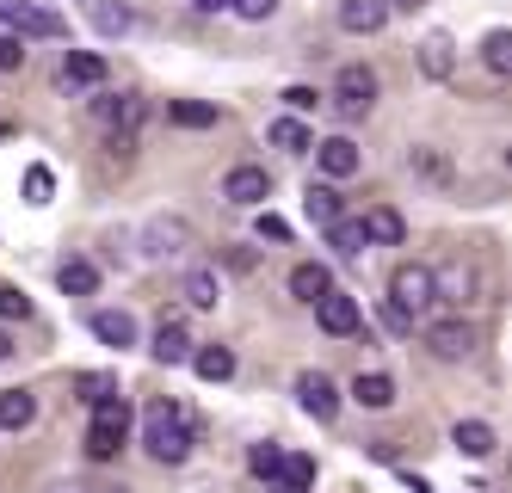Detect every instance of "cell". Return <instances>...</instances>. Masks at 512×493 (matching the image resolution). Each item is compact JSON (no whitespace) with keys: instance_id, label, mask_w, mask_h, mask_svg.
<instances>
[{"instance_id":"obj_1","label":"cell","mask_w":512,"mask_h":493,"mask_svg":"<svg viewBox=\"0 0 512 493\" xmlns=\"http://www.w3.org/2000/svg\"><path fill=\"white\" fill-rule=\"evenodd\" d=\"M142 444H149L155 463H186L192 457V420L179 413V401H149V413H142Z\"/></svg>"},{"instance_id":"obj_2","label":"cell","mask_w":512,"mask_h":493,"mask_svg":"<svg viewBox=\"0 0 512 493\" xmlns=\"http://www.w3.org/2000/svg\"><path fill=\"white\" fill-rule=\"evenodd\" d=\"M124 438H130V407H124V395L99 401L93 407V426H87V457L93 463H112L118 450H124Z\"/></svg>"},{"instance_id":"obj_3","label":"cell","mask_w":512,"mask_h":493,"mask_svg":"<svg viewBox=\"0 0 512 493\" xmlns=\"http://www.w3.org/2000/svg\"><path fill=\"white\" fill-rule=\"evenodd\" d=\"M383 302H395V309L408 315V321L426 315L432 302H438V296H432V265H414V259H408V265H395V278H389V296H383Z\"/></svg>"},{"instance_id":"obj_4","label":"cell","mask_w":512,"mask_h":493,"mask_svg":"<svg viewBox=\"0 0 512 493\" xmlns=\"http://www.w3.org/2000/svg\"><path fill=\"white\" fill-rule=\"evenodd\" d=\"M0 25H7L19 44H25V37H62L68 31V19L38 7V0H0Z\"/></svg>"},{"instance_id":"obj_5","label":"cell","mask_w":512,"mask_h":493,"mask_svg":"<svg viewBox=\"0 0 512 493\" xmlns=\"http://www.w3.org/2000/svg\"><path fill=\"white\" fill-rule=\"evenodd\" d=\"M371 105H377V68L346 62V68L334 74V111H346V118H364Z\"/></svg>"},{"instance_id":"obj_6","label":"cell","mask_w":512,"mask_h":493,"mask_svg":"<svg viewBox=\"0 0 512 493\" xmlns=\"http://www.w3.org/2000/svg\"><path fill=\"white\" fill-rule=\"evenodd\" d=\"M426 346H432L438 358H451V364H457V358H469L475 346H482V333H475V321L457 315V321H432V327H426Z\"/></svg>"},{"instance_id":"obj_7","label":"cell","mask_w":512,"mask_h":493,"mask_svg":"<svg viewBox=\"0 0 512 493\" xmlns=\"http://www.w3.org/2000/svg\"><path fill=\"white\" fill-rule=\"evenodd\" d=\"M105 74H112V68H105L99 50H68L62 68H56V87H62V93H81V87H99Z\"/></svg>"},{"instance_id":"obj_8","label":"cell","mask_w":512,"mask_h":493,"mask_svg":"<svg viewBox=\"0 0 512 493\" xmlns=\"http://www.w3.org/2000/svg\"><path fill=\"white\" fill-rule=\"evenodd\" d=\"M297 401H303L309 420H334V413H340V389H334V376L303 370V376H297Z\"/></svg>"},{"instance_id":"obj_9","label":"cell","mask_w":512,"mask_h":493,"mask_svg":"<svg viewBox=\"0 0 512 493\" xmlns=\"http://www.w3.org/2000/svg\"><path fill=\"white\" fill-rule=\"evenodd\" d=\"M223 198H229V204H241V210H260V204L272 198L266 167H235V173L223 179Z\"/></svg>"},{"instance_id":"obj_10","label":"cell","mask_w":512,"mask_h":493,"mask_svg":"<svg viewBox=\"0 0 512 493\" xmlns=\"http://www.w3.org/2000/svg\"><path fill=\"white\" fill-rule=\"evenodd\" d=\"M315 321L334 333V339H346V333H358V302H352L346 290H327V296L315 302Z\"/></svg>"},{"instance_id":"obj_11","label":"cell","mask_w":512,"mask_h":493,"mask_svg":"<svg viewBox=\"0 0 512 493\" xmlns=\"http://www.w3.org/2000/svg\"><path fill=\"white\" fill-rule=\"evenodd\" d=\"M315 161H321L327 179H352L358 173V142L352 136H327V142H315Z\"/></svg>"},{"instance_id":"obj_12","label":"cell","mask_w":512,"mask_h":493,"mask_svg":"<svg viewBox=\"0 0 512 493\" xmlns=\"http://www.w3.org/2000/svg\"><path fill=\"white\" fill-rule=\"evenodd\" d=\"M155 364H186L192 358V333H186V321H179V315H167L161 327H155Z\"/></svg>"},{"instance_id":"obj_13","label":"cell","mask_w":512,"mask_h":493,"mask_svg":"<svg viewBox=\"0 0 512 493\" xmlns=\"http://www.w3.org/2000/svg\"><path fill=\"white\" fill-rule=\"evenodd\" d=\"M87 327H93L99 346H118V352H124V346H136V315H130V309H99Z\"/></svg>"},{"instance_id":"obj_14","label":"cell","mask_w":512,"mask_h":493,"mask_svg":"<svg viewBox=\"0 0 512 493\" xmlns=\"http://www.w3.org/2000/svg\"><path fill=\"white\" fill-rule=\"evenodd\" d=\"M420 68L432 74V81H451V68H457V44H451V31H426V37H420Z\"/></svg>"},{"instance_id":"obj_15","label":"cell","mask_w":512,"mask_h":493,"mask_svg":"<svg viewBox=\"0 0 512 493\" xmlns=\"http://www.w3.org/2000/svg\"><path fill=\"white\" fill-rule=\"evenodd\" d=\"M383 19H389L383 0H340V31H352V37L383 31Z\"/></svg>"},{"instance_id":"obj_16","label":"cell","mask_w":512,"mask_h":493,"mask_svg":"<svg viewBox=\"0 0 512 493\" xmlns=\"http://www.w3.org/2000/svg\"><path fill=\"white\" fill-rule=\"evenodd\" d=\"M358 222H364V241H377V247H401V241H408V222H401V216H395L389 204L364 210Z\"/></svg>"},{"instance_id":"obj_17","label":"cell","mask_w":512,"mask_h":493,"mask_svg":"<svg viewBox=\"0 0 512 493\" xmlns=\"http://www.w3.org/2000/svg\"><path fill=\"white\" fill-rule=\"evenodd\" d=\"M327 290H334V272H327V265H315V259H303L297 272H290V296L309 302V309H315V302H321Z\"/></svg>"},{"instance_id":"obj_18","label":"cell","mask_w":512,"mask_h":493,"mask_svg":"<svg viewBox=\"0 0 512 493\" xmlns=\"http://www.w3.org/2000/svg\"><path fill=\"white\" fill-rule=\"evenodd\" d=\"M352 401L371 407V413H383V407H395V383H389L383 370H358L352 376Z\"/></svg>"},{"instance_id":"obj_19","label":"cell","mask_w":512,"mask_h":493,"mask_svg":"<svg viewBox=\"0 0 512 493\" xmlns=\"http://www.w3.org/2000/svg\"><path fill=\"white\" fill-rule=\"evenodd\" d=\"M451 444L463 450V457L482 463V457H494V444H500V438H494V426H488V420H457V426H451Z\"/></svg>"},{"instance_id":"obj_20","label":"cell","mask_w":512,"mask_h":493,"mask_svg":"<svg viewBox=\"0 0 512 493\" xmlns=\"http://www.w3.org/2000/svg\"><path fill=\"white\" fill-rule=\"evenodd\" d=\"M38 420V395L31 389H0V432H25Z\"/></svg>"},{"instance_id":"obj_21","label":"cell","mask_w":512,"mask_h":493,"mask_svg":"<svg viewBox=\"0 0 512 493\" xmlns=\"http://www.w3.org/2000/svg\"><path fill=\"white\" fill-rule=\"evenodd\" d=\"M432 296H445V302H475V272L457 259L445 265V272H432Z\"/></svg>"},{"instance_id":"obj_22","label":"cell","mask_w":512,"mask_h":493,"mask_svg":"<svg viewBox=\"0 0 512 493\" xmlns=\"http://www.w3.org/2000/svg\"><path fill=\"white\" fill-rule=\"evenodd\" d=\"M186 364L204 376V383H229V376H235V352H229V346H198Z\"/></svg>"},{"instance_id":"obj_23","label":"cell","mask_w":512,"mask_h":493,"mask_svg":"<svg viewBox=\"0 0 512 493\" xmlns=\"http://www.w3.org/2000/svg\"><path fill=\"white\" fill-rule=\"evenodd\" d=\"M56 284H62L68 296H93V290H99V265H93V259H62V265H56Z\"/></svg>"},{"instance_id":"obj_24","label":"cell","mask_w":512,"mask_h":493,"mask_svg":"<svg viewBox=\"0 0 512 493\" xmlns=\"http://www.w3.org/2000/svg\"><path fill=\"white\" fill-rule=\"evenodd\" d=\"M303 216L315 222V229L340 222V192H334V185H309V192H303Z\"/></svg>"},{"instance_id":"obj_25","label":"cell","mask_w":512,"mask_h":493,"mask_svg":"<svg viewBox=\"0 0 512 493\" xmlns=\"http://www.w3.org/2000/svg\"><path fill=\"white\" fill-rule=\"evenodd\" d=\"M167 118H173L179 130H210V124H216V105H204V99H173Z\"/></svg>"},{"instance_id":"obj_26","label":"cell","mask_w":512,"mask_h":493,"mask_svg":"<svg viewBox=\"0 0 512 493\" xmlns=\"http://www.w3.org/2000/svg\"><path fill=\"white\" fill-rule=\"evenodd\" d=\"M327 241H334L340 259H358L364 247H371V241H364V222H346V216H340V222H327Z\"/></svg>"},{"instance_id":"obj_27","label":"cell","mask_w":512,"mask_h":493,"mask_svg":"<svg viewBox=\"0 0 512 493\" xmlns=\"http://www.w3.org/2000/svg\"><path fill=\"white\" fill-rule=\"evenodd\" d=\"M186 302H192V309H216V302H223V284H216L210 265H198V272L186 278Z\"/></svg>"},{"instance_id":"obj_28","label":"cell","mask_w":512,"mask_h":493,"mask_svg":"<svg viewBox=\"0 0 512 493\" xmlns=\"http://www.w3.org/2000/svg\"><path fill=\"white\" fill-rule=\"evenodd\" d=\"M75 395H81L87 407H99V401H112V395H118V376H105V370H81V376H75Z\"/></svg>"},{"instance_id":"obj_29","label":"cell","mask_w":512,"mask_h":493,"mask_svg":"<svg viewBox=\"0 0 512 493\" xmlns=\"http://www.w3.org/2000/svg\"><path fill=\"white\" fill-rule=\"evenodd\" d=\"M266 136H272V148H284V155H309V148H315V142H309V130H303L297 118H278Z\"/></svg>"},{"instance_id":"obj_30","label":"cell","mask_w":512,"mask_h":493,"mask_svg":"<svg viewBox=\"0 0 512 493\" xmlns=\"http://www.w3.org/2000/svg\"><path fill=\"white\" fill-rule=\"evenodd\" d=\"M93 25H99L105 37H124L136 19H130V7H118V0H93Z\"/></svg>"},{"instance_id":"obj_31","label":"cell","mask_w":512,"mask_h":493,"mask_svg":"<svg viewBox=\"0 0 512 493\" xmlns=\"http://www.w3.org/2000/svg\"><path fill=\"white\" fill-rule=\"evenodd\" d=\"M247 469L260 475V481H278V469H284V444H253V450H247Z\"/></svg>"},{"instance_id":"obj_32","label":"cell","mask_w":512,"mask_h":493,"mask_svg":"<svg viewBox=\"0 0 512 493\" xmlns=\"http://www.w3.org/2000/svg\"><path fill=\"white\" fill-rule=\"evenodd\" d=\"M482 62H488L494 74H512V31H488V37H482Z\"/></svg>"},{"instance_id":"obj_33","label":"cell","mask_w":512,"mask_h":493,"mask_svg":"<svg viewBox=\"0 0 512 493\" xmlns=\"http://www.w3.org/2000/svg\"><path fill=\"white\" fill-rule=\"evenodd\" d=\"M56 198V173L38 161V167H25V204H50Z\"/></svg>"},{"instance_id":"obj_34","label":"cell","mask_w":512,"mask_h":493,"mask_svg":"<svg viewBox=\"0 0 512 493\" xmlns=\"http://www.w3.org/2000/svg\"><path fill=\"white\" fill-rule=\"evenodd\" d=\"M278 481H284V487H303V493H309V487H315V457H284Z\"/></svg>"},{"instance_id":"obj_35","label":"cell","mask_w":512,"mask_h":493,"mask_svg":"<svg viewBox=\"0 0 512 493\" xmlns=\"http://www.w3.org/2000/svg\"><path fill=\"white\" fill-rule=\"evenodd\" d=\"M149 253H179V241H186V222H155V229H149Z\"/></svg>"},{"instance_id":"obj_36","label":"cell","mask_w":512,"mask_h":493,"mask_svg":"<svg viewBox=\"0 0 512 493\" xmlns=\"http://www.w3.org/2000/svg\"><path fill=\"white\" fill-rule=\"evenodd\" d=\"M25 315H31V302L13 284H0V321H25Z\"/></svg>"},{"instance_id":"obj_37","label":"cell","mask_w":512,"mask_h":493,"mask_svg":"<svg viewBox=\"0 0 512 493\" xmlns=\"http://www.w3.org/2000/svg\"><path fill=\"white\" fill-rule=\"evenodd\" d=\"M253 235H260V241H290V222H284V216H272V210H260Z\"/></svg>"},{"instance_id":"obj_38","label":"cell","mask_w":512,"mask_h":493,"mask_svg":"<svg viewBox=\"0 0 512 493\" xmlns=\"http://www.w3.org/2000/svg\"><path fill=\"white\" fill-rule=\"evenodd\" d=\"M414 167H420L426 179H438V185H445V179H451V167H445V161H438V155H432V148H414Z\"/></svg>"},{"instance_id":"obj_39","label":"cell","mask_w":512,"mask_h":493,"mask_svg":"<svg viewBox=\"0 0 512 493\" xmlns=\"http://www.w3.org/2000/svg\"><path fill=\"white\" fill-rule=\"evenodd\" d=\"M229 13H241V19H272L278 0H229Z\"/></svg>"},{"instance_id":"obj_40","label":"cell","mask_w":512,"mask_h":493,"mask_svg":"<svg viewBox=\"0 0 512 493\" xmlns=\"http://www.w3.org/2000/svg\"><path fill=\"white\" fill-rule=\"evenodd\" d=\"M284 105H290V111H315L321 93H315V87H284Z\"/></svg>"},{"instance_id":"obj_41","label":"cell","mask_w":512,"mask_h":493,"mask_svg":"<svg viewBox=\"0 0 512 493\" xmlns=\"http://www.w3.org/2000/svg\"><path fill=\"white\" fill-rule=\"evenodd\" d=\"M19 62H25V44L13 31H0V68H19Z\"/></svg>"},{"instance_id":"obj_42","label":"cell","mask_w":512,"mask_h":493,"mask_svg":"<svg viewBox=\"0 0 512 493\" xmlns=\"http://www.w3.org/2000/svg\"><path fill=\"white\" fill-rule=\"evenodd\" d=\"M383 327H389V333H414V321H408V315H401V309H395V302H383Z\"/></svg>"},{"instance_id":"obj_43","label":"cell","mask_w":512,"mask_h":493,"mask_svg":"<svg viewBox=\"0 0 512 493\" xmlns=\"http://www.w3.org/2000/svg\"><path fill=\"white\" fill-rule=\"evenodd\" d=\"M383 7H395V13H420V7H432V0H383Z\"/></svg>"},{"instance_id":"obj_44","label":"cell","mask_w":512,"mask_h":493,"mask_svg":"<svg viewBox=\"0 0 512 493\" xmlns=\"http://www.w3.org/2000/svg\"><path fill=\"white\" fill-rule=\"evenodd\" d=\"M192 7H198V13H223V7H229V0H192Z\"/></svg>"},{"instance_id":"obj_45","label":"cell","mask_w":512,"mask_h":493,"mask_svg":"<svg viewBox=\"0 0 512 493\" xmlns=\"http://www.w3.org/2000/svg\"><path fill=\"white\" fill-rule=\"evenodd\" d=\"M50 493H87V487H75V481H56V487H50Z\"/></svg>"},{"instance_id":"obj_46","label":"cell","mask_w":512,"mask_h":493,"mask_svg":"<svg viewBox=\"0 0 512 493\" xmlns=\"http://www.w3.org/2000/svg\"><path fill=\"white\" fill-rule=\"evenodd\" d=\"M266 493H303V487H284V481H278V487H266Z\"/></svg>"},{"instance_id":"obj_47","label":"cell","mask_w":512,"mask_h":493,"mask_svg":"<svg viewBox=\"0 0 512 493\" xmlns=\"http://www.w3.org/2000/svg\"><path fill=\"white\" fill-rule=\"evenodd\" d=\"M7 352H13V346H7V339H0V358H7Z\"/></svg>"}]
</instances>
